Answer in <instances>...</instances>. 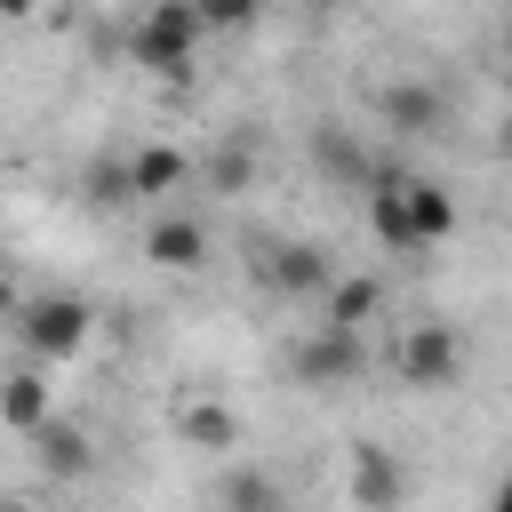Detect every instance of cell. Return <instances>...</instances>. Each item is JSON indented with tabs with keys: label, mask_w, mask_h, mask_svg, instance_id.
Segmentation results:
<instances>
[{
	"label": "cell",
	"mask_w": 512,
	"mask_h": 512,
	"mask_svg": "<svg viewBox=\"0 0 512 512\" xmlns=\"http://www.w3.org/2000/svg\"><path fill=\"white\" fill-rule=\"evenodd\" d=\"M200 32H208L200 0H152V8L128 24V64H144L152 80H184L192 56H200Z\"/></svg>",
	"instance_id": "6da1fadb"
},
{
	"label": "cell",
	"mask_w": 512,
	"mask_h": 512,
	"mask_svg": "<svg viewBox=\"0 0 512 512\" xmlns=\"http://www.w3.org/2000/svg\"><path fill=\"white\" fill-rule=\"evenodd\" d=\"M384 368L408 384V392H448L464 376V336L448 320H400L392 344H384Z\"/></svg>",
	"instance_id": "7a4b0ae2"
},
{
	"label": "cell",
	"mask_w": 512,
	"mask_h": 512,
	"mask_svg": "<svg viewBox=\"0 0 512 512\" xmlns=\"http://www.w3.org/2000/svg\"><path fill=\"white\" fill-rule=\"evenodd\" d=\"M288 376L312 384V392H344L368 376V328H344V320H320L296 352H288Z\"/></svg>",
	"instance_id": "3957f363"
},
{
	"label": "cell",
	"mask_w": 512,
	"mask_h": 512,
	"mask_svg": "<svg viewBox=\"0 0 512 512\" xmlns=\"http://www.w3.org/2000/svg\"><path fill=\"white\" fill-rule=\"evenodd\" d=\"M88 328H96V312L80 296H32V304H16V336H24L32 360H72L88 344Z\"/></svg>",
	"instance_id": "277c9868"
},
{
	"label": "cell",
	"mask_w": 512,
	"mask_h": 512,
	"mask_svg": "<svg viewBox=\"0 0 512 512\" xmlns=\"http://www.w3.org/2000/svg\"><path fill=\"white\" fill-rule=\"evenodd\" d=\"M368 232L392 248V256H416V216H408V168L376 160L368 176Z\"/></svg>",
	"instance_id": "5b68a950"
},
{
	"label": "cell",
	"mask_w": 512,
	"mask_h": 512,
	"mask_svg": "<svg viewBox=\"0 0 512 512\" xmlns=\"http://www.w3.org/2000/svg\"><path fill=\"white\" fill-rule=\"evenodd\" d=\"M256 272H264L280 296H328V280H336L328 248H312V240H272V248L256 256Z\"/></svg>",
	"instance_id": "8992f818"
},
{
	"label": "cell",
	"mask_w": 512,
	"mask_h": 512,
	"mask_svg": "<svg viewBox=\"0 0 512 512\" xmlns=\"http://www.w3.org/2000/svg\"><path fill=\"white\" fill-rule=\"evenodd\" d=\"M304 152H312V168H320L328 184H352V192H368V176H376V160L360 152V136H352L344 120H320V128L304 136Z\"/></svg>",
	"instance_id": "52a82bcc"
},
{
	"label": "cell",
	"mask_w": 512,
	"mask_h": 512,
	"mask_svg": "<svg viewBox=\"0 0 512 512\" xmlns=\"http://www.w3.org/2000/svg\"><path fill=\"white\" fill-rule=\"evenodd\" d=\"M440 88H424V80H384L376 88V120L392 128V136H432L440 128Z\"/></svg>",
	"instance_id": "ba28073f"
},
{
	"label": "cell",
	"mask_w": 512,
	"mask_h": 512,
	"mask_svg": "<svg viewBox=\"0 0 512 512\" xmlns=\"http://www.w3.org/2000/svg\"><path fill=\"white\" fill-rule=\"evenodd\" d=\"M144 264H160V272H200V264H208V224H200V216H160V224L144 232Z\"/></svg>",
	"instance_id": "9c48e42d"
},
{
	"label": "cell",
	"mask_w": 512,
	"mask_h": 512,
	"mask_svg": "<svg viewBox=\"0 0 512 512\" xmlns=\"http://www.w3.org/2000/svg\"><path fill=\"white\" fill-rule=\"evenodd\" d=\"M128 184H136V200H168V192L192 184V160L176 144H136L128 152Z\"/></svg>",
	"instance_id": "30bf717a"
},
{
	"label": "cell",
	"mask_w": 512,
	"mask_h": 512,
	"mask_svg": "<svg viewBox=\"0 0 512 512\" xmlns=\"http://www.w3.org/2000/svg\"><path fill=\"white\" fill-rule=\"evenodd\" d=\"M344 496H352V504H400L408 480H400V464H392L376 440H360V448H352V480H344Z\"/></svg>",
	"instance_id": "8fae6325"
},
{
	"label": "cell",
	"mask_w": 512,
	"mask_h": 512,
	"mask_svg": "<svg viewBox=\"0 0 512 512\" xmlns=\"http://www.w3.org/2000/svg\"><path fill=\"white\" fill-rule=\"evenodd\" d=\"M376 312H384V280H368V272H336L320 296V320H344V328H368Z\"/></svg>",
	"instance_id": "7c38bea8"
},
{
	"label": "cell",
	"mask_w": 512,
	"mask_h": 512,
	"mask_svg": "<svg viewBox=\"0 0 512 512\" xmlns=\"http://www.w3.org/2000/svg\"><path fill=\"white\" fill-rule=\"evenodd\" d=\"M0 424H8L16 440H32V432L48 424V376H40V368H16V376L0 384Z\"/></svg>",
	"instance_id": "4fadbf2b"
},
{
	"label": "cell",
	"mask_w": 512,
	"mask_h": 512,
	"mask_svg": "<svg viewBox=\"0 0 512 512\" xmlns=\"http://www.w3.org/2000/svg\"><path fill=\"white\" fill-rule=\"evenodd\" d=\"M176 432H184L192 448H208V456H224V448L240 440V416H232L224 400H184V408H176Z\"/></svg>",
	"instance_id": "5bb4252c"
},
{
	"label": "cell",
	"mask_w": 512,
	"mask_h": 512,
	"mask_svg": "<svg viewBox=\"0 0 512 512\" xmlns=\"http://www.w3.org/2000/svg\"><path fill=\"white\" fill-rule=\"evenodd\" d=\"M32 440H40L32 456H40L48 480H80V472H88V432H80V424H56V416H48Z\"/></svg>",
	"instance_id": "9a60e30c"
},
{
	"label": "cell",
	"mask_w": 512,
	"mask_h": 512,
	"mask_svg": "<svg viewBox=\"0 0 512 512\" xmlns=\"http://www.w3.org/2000/svg\"><path fill=\"white\" fill-rule=\"evenodd\" d=\"M408 216H416V248L448 240V232H456V200H448V184H432V176H408Z\"/></svg>",
	"instance_id": "2e32d148"
},
{
	"label": "cell",
	"mask_w": 512,
	"mask_h": 512,
	"mask_svg": "<svg viewBox=\"0 0 512 512\" xmlns=\"http://www.w3.org/2000/svg\"><path fill=\"white\" fill-rule=\"evenodd\" d=\"M280 496H288V488H280L272 472H224V480H216V504H256V512H272Z\"/></svg>",
	"instance_id": "e0dca14e"
},
{
	"label": "cell",
	"mask_w": 512,
	"mask_h": 512,
	"mask_svg": "<svg viewBox=\"0 0 512 512\" xmlns=\"http://www.w3.org/2000/svg\"><path fill=\"white\" fill-rule=\"evenodd\" d=\"M256 8H264V0H200L208 32H248V24H256Z\"/></svg>",
	"instance_id": "ac0fdd59"
},
{
	"label": "cell",
	"mask_w": 512,
	"mask_h": 512,
	"mask_svg": "<svg viewBox=\"0 0 512 512\" xmlns=\"http://www.w3.org/2000/svg\"><path fill=\"white\" fill-rule=\"evenodd\" d=\"M208 184H216V192H240V184H248V152H240V144H224V152L208 160Z\"/></svg>",
	"instance_id": "d6986e66"
},
{
	"label": "cell",
	"mask_w": 512,
	"mask_h": 512,
	"mask_svg": "<svg viewBox=\"0 0 512 512\" xmlns=\"http://www.w3.org/2000/svg\"><path fill=\"white\" fill-rule=\"evenodd\" d=\"M40 8H48V0H0V16H8V24H32Z\"/></svg>",
	"instance_id": "ffe728a7"
},
{
	"label": "cell",
	"mask_w": 512,
	"mask_h": 512,
	"mask_svg": "<svg viewBox=\"0 0 512 512\" xmlns=\"http://www.w3.org/2000/svg\"><path fill=\"white\" fill-rule=\"evenodd\" d=\"M496 152H504V160H512V112H504V120H496Z\"/></svg>",
	"instance_id": "44dd1931"
},
{
	"label": "cell",
	"mask_w": 512,
	"mask_h": 512,
	"mask_svg": "<svg viewBox=\"0 0 512 512\" xmlns=\"http://www.w3.org/2000/svg\"><path fill=\"white\" fill-rule=\"evenodd\" d=\"M496 504H504V512H512V472H504V480H496Z\"/></svg>",
	"instance_id": "7402d4cb"
}]
</instances>
